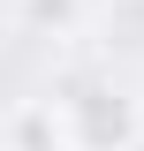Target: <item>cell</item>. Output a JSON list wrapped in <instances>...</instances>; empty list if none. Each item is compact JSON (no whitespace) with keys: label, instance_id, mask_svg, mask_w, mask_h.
<instances>
[{"label":"cell","instance_id":"1","mask_svg":"<svg viewBox=\"0 0 144 151\" xmlns=\"http://www.w3.org/2000/svg\"><path fill=\"white\" fill-rule=\"evenodd\" d=\"M137 136H144L137 98L106 91V83H76V98H68V144L76 151H129Z\"/></svg>","mask_w":144,"mask_h":151},{"label":"cell","instance_id":"2","mask_svg":"<svg viewBox=\"0 0 144 151\" xmlns=\"http://www.w3.org/2000/svg\"><path fill=\"white\" fill-rule=\"evenodd\" d=\"M8 151H61V129H53V113H46V106H31V113L15 121V144H8Z\"/></svg>","mask_w":144,"mask_h":151},{"label":"cell","instance_id":"3","mask_svg":"<svg viewBox=\"0 0 144 151\" xmlns=\"http://www.w3.org/2000/svg\"><path fill=\"white\" fill-rule=\"evenodd\" d=\"M106 38H114V45H144V0H114Z\"/></svg>","mask_w":144,"mask_h":151},{"label":"cell","instance_id":"4","mask_svg":"<svg viewBox=\"0 0 144 151\" xmlns=\"http://www.w3.org/2000/svg\"><path fill=\"white\" fill-rule=\"evenodd\" d=\"M23 15H31L38 30H61V23L76 15V0H23Z\"/></svg>","mask_w":144,"mask_h":151},{"label":"cell","instance_id":"5","mask_svg":"<svg viewBox=\"0 0 144 151\" xmlns=\"http://www.w3.org/2000/svg\"><path fill=\"white\" fill-rule=\"evenodd\" d=\"M129 151H144V136H137V144H129Z\"/></svg>","mask_w":144,"mask_h":151},{"label":"cell","instance_id":"6","mask_svg":"<svg viewBox=\"0 0 144 151\" xmlns=\"http://www.w3.org/2000/svg\"><path fill=\"white\" fill-rule=\"evenodd\" d=\"M0 151H8V144H0Z\"/></svg>","mask_w":144,"mask_h":151}]
</instances>
